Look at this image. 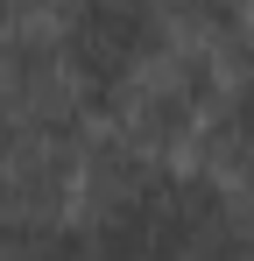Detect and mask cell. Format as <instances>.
I'll use <instances>...</instances> for the list:
<instances>
[{
    "mask_svg": "<svg viewBox=\"0 0 254 261\" xmlns=\"http://www.w3.org/2000/svg\"><path fill=\"white\" fill-rule=\"evenodd\" d=\"M49 36L78 113L113 120L134 71L169 49V21L163 7H141V0H71V7H49Z\"/></svg>",
    "mask_w": 254,
    "mask_h": 261,
    "instance_id": "6da1fadb",
    "label": "cell"
},
{
    "mask_svg": "<svg viewBox=\"0 0 254 261\" xmlns=\"http://www.w3.org/2000/svg\"><path fill=\"white\" fill-rule=\"evenodd\" d=\"M212 99H219V57L169 36V49H163V57H148V64L134 71V85L120 92L113 134H127L141 155L169 163V155H184V148L198 141Z\"/></svg>",
    "mask_w": 254,
    "mask_h": 261,
    "instance_id": "7a4b0ae2",
    "label": "cell"
},
{
    "mask_svg": "<svg viewBox=\"0 0 254 261\" xmlns=\"http://www.w3.org/2000/svg\"><path fill=\"white\" fill-rule=\"evenodd\" d=\"M191 155H198L191 170L219 176L226 191L254 170V14H247V29H240V43L219 57V99H212Z\"/></svg>",
    "mask_w": 254,
    "mask_h": 261,
    "instance_id": "3957f363",
    "label": "cell"
},
{
    "mask_svg": "<svg viewBox=\"0 0 254 261\" xmlns=\"http://www.w3.org/2000/svg\"><path fill=\"white\" fill-rule=\"evenodd\" d=\"M184 261H254V212L240 198H226V212L184 247Z\"/></svg>",
    "mask_w": 254,
    "mask_h": 261,
    "instance_id": "277c9868",
    "label": "cell"
},
{
    "mask_svg": "<svg viewBox=\"0 0 254 261\" xmlns=\"http://www.w3.org/2000/svg\"><path fill=\"white\" fill-rule=\"evenodd\" d=\"M233 198H240V205H247V212H254V170L240 176V184H233Z\"/></svg>",
    "mask_w": 254,
    "mask_h": 261,
    "instance_id": "5b68a950",
    "label": "cell"
}]
</instances>
